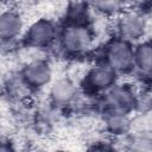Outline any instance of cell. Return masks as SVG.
Masks as SVG:
<instances>
[{"label": "cell", "instance_id": "obj_4", "mask_svg": "<svg viewBox=\"0 0 152 152\" xmlns=\"http://www.w3.org/2000/svg\"><path fill=\"white\" fill-rule=\"evenodd\" d=\"M59 20L49 15H39L27 24L20 46L38 52H46L55 50L58 33Z\"/></svg>", "mask_w": 152, "mask_h": 152}, {"label": "cell", "instance_id": "obj_13", "mask_svg": "<svg viewBox=\"0 0 152 152\" xmlns=\"http://www.w3.org/2000/svg\"><path fill=\"white\" fill-rule=\"evenodd\" d=\"M95 18L96 15L90 2L71 1L64 6L59 23L71 25H95Z\"/></svg>", "mask_w": 152, "mask_h": 152}, {"label": "cell", "instance_id": "obj_1", "mask_svg": "<svg viewBox=\"0 0 152 152\" xmlns=\"http://www.w3.org/2000/svg\"><path fill=\"white\" fill-rule=\"evenodd\" d=\"M59 24L55 48L58 56L70 62H78L89 57L96 50L97 30L95 25Z\"/></svg>", "mask_w": 152, "mask_h": 152}, {"label": "cell", "instance_id": "obj_5", "mask_svg": "<svg viewBox=\"0 0 152 152\" xmlns=\"http://www.w3.org/2000/svg\"><path fill=\"white\" fill-rule=\"evenodd\" d=\"M134 48L135 45L109 34L100 48L97 58L112 66L120 77H127L135 72Z\"/></svg>", "mask_w": 152, "mask_h": 152}, {"label": "cell", "instance_id": "obj_14", "mask_svg": "<svg viewBox=\"0 0 152 152\" xmlns=\"http://www.w3.org/2000/svg\"><path fill=\"white\" fill-rule=\"evenodd\" d=\"M131 2L118 1V0H108V1H95L90 2V6L96 17H100L106 20H114L118 15H120Z\"/></svg>", "mask_w": 152, "mask_h": 152}, {"label": "cell", "instance_id": "obj_9", "mask_svg": "<svg viewBox=\"0 0 152 152\" xmlns=\"http://www.w3.org/2000/svg\"><path fill=\"white\" fill-rule=\"evenodd\" d=\"M21 78L34 93H40L50 87L55 80V69L46 57H33L25 61L18 69Z\"/></svg>", "mask_w": 152, "mask_h": 152}, {"label": "cell", "instance_id": "obj_12", "mask_svg": "<svg viewBox=\"0 0 152 152\" xmlns=\"http://www.w3.org/2000/svg\"><path fill=\"white\" fill-rule=\"evenodd\" d=\"M135 52V72L140 82L147 87H152V37H147L138 43L134 48Z\"/></svg>", "mask_w": 152, "mask_h": 152}, {"label": "cell", "instance_id": "obj_10", "mask_svg": "<svg viewBox=\"0 0 152 152\" xmlns=\"http://www.w3.org/2000/svg\"><path fill=\"white\" fill-rule=\"evenodd\" d=\"M2 95L8 104L25 106L31 102L34 93L24 82L18 70L8 72L2 80Z\"/></svg>", "mask_w": 152, "mask_h": 152}, {"label": "cell", "instance_id": "obj_11", "mask_svg": "<svg viewBox=\"0 0 152 152\" xmlns=\"http://www.w3.org/2000/svg\"><path fill=\"white\" fill-rule=\"evenodd\" d=\"M100 126L106 138L120 141L132 133L133 116L121 113H101Z\"/></svg>", "mask_w": 152, "mask_h": 152}, {"label": "cell", "instance_id": "obj_17", "mask_svg": "<svg viewBox=\"0 0 152 152\" xmlns=\"http://www.w3.org/2000/svg\"><path fill=\"white\" fill-rule=\"evenodd\" d=\"M0 152H19L15 141L12 139L11 135H2L1 144H0Z\"/></svg>", "mask_w": 152, "mask_h": 152}, {"label": "cell", "instance_id": "obj_7", "mask_svg": "<svg viewBox=\"0 0 152 152\" xmlns=\"http://www.w3.org/2000/svg\"><path fill=\"white\" fill-rule=\"evenodd\" d=\"M82 97L78 81L68 75L56 77L46 89L48 104L62 114L74 112Z\"/></svg>", "mask_w": 152, "mask_h": 152}, {"label": "cell", "instance_id": "obj_16", "mask_svg": "<svg viewBox=\"0 0 152 152\" xmlns=\"http://www.w3.org/2000/svg\"><path fill=\"white\" fill-rule=\"evenodd\" d=\"M84 152H120V150L114 140L106 138L93 141L87 146Z\"/></svg>", "mask_w": 152, "mask_h": 152}, {"label": "cell", "instance_id": "obj_3", "mask_svg": "<svg viewBox=\"0 0 152 152\" xmlns=\"http://www.w3.org/2000/svg\"><path fill=\"white\" fill-rule=\"evenodd\" d=\"M120 80L121 77L112 66H109L101 58L96 57L88 66H86L78 78V84L84 96L96 100L114 87Z\"/></svg>", "mask_w": 152, "mask_h": 152}, {"label": "cell", "instance_id": "obj_6", "mask_svg": "<svg viewBox=\"0 0 152 152\" xmlns=\"http://www.w3.org/2000/svg\"><path fill=\"white\" fill-rule=\"evenodd\" d=\"M110 34L124 39L133 45L147 38L150 17L140 12L131 4L120 15L110 21Z\"/></svg>", "mask_w": 152, "mask_h": 152}, {"label": "cell", "instance_id": "obj_2", "mask_svg": "<svg viewBox=\"0 0 152 152\" xmlns=\"http://www.w3.org/2000/svg\"><path fill=\"white\" fill-rule=\"evenodd\" d=\"M141 89L133 82L119 81L114 87L95 100L96 110L101 113H121L134 116L141 107Z\"/></svg>", "mask_w": 152, "mask_h": 152}, {"label": "cell", "instance_id": "obj_8", "mask_svg": "<svg viewBox=\"0 0 152 152\" xmlns=\"http://www.w3.org/2000/svg\"><path fill=\"white\" fill-rule=\"evenodd\" d=\"M27 27L23 11L15 5L1 4L0 11V44L2 52H11L21 44Z\"/></svg>", "mask_w": 152, "mask_h": 152}, {"label": "cell", "instance_id": "obj_15", "mask_svg": "<svg viewBox=\"0 0 152 152\" xmlns=\"http://www.w3.org/2000/svg\"><path fill=\"white\" fill-rule=\"evenodd\" d=\"M122 152H152V134L132 132L121 140Z\"/></svg>", "mask_w": 152, "mask_h": 152}]
</instances>
